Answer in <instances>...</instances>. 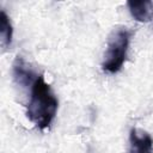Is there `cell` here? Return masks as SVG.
Listing matches in <instances>:
<instances>
[{
	"instance_id": "obj_1",
	"label": "cell",
	"mask_w": 153,
	"mask_h": 153,
	"mask_svg": "<svg viewBox=\"0 0 153 153\" xmlns=\"http://www.w3.org/2000/svg\"><path fill=\"white\" fill-rule=\"evenodd\" d=\"M59 102L43 75H38L31 86V96L26 106L27 118L39 129H47L57 111Z\"/></svg>"
},
{
	"instance_id": "obj_5",
	"label": "cell",
	"mask_w": 153,
	"mask_h": 153,
	"mask_svg": "<svg viewBox=\"0 0 153 153\" xmlns=\"http://www.w3.org/2000/svg\"><path fill=\"white\" fill-rule=\"evenodd\" d=\"M127 6L131 17L141 23H147L153 18V2L149 0L143 1H128Z\"/></svg>"
},
{
	"instance_id": "obj_6",
	"label": "cell",
	"mask_w": 153,
	"mask_h": 153,
	"mask_svg": "<svg viewBox=\"0 0 153 153\" xmlns=\"http://www.w3.org/2000/svg\"><path fill=\"white\" fill-rule=\"evenodd\" d=\"M12 35H13V29H12L10 18L5 13V11H1L0 13V37H1L2 48H7L11 44Z\"/></svg>"
},
{
	"instance_id": "obj_4",
	"label": "cell",
	"mask_w": 153,
	"mask_h": 153,
	"mask_svg": "<svg viewBox=\"0 0 153 153\" xmlns=\"http://www.w3.org/2000/svg\"><path fill=\"white\" fill-rule=\"evenodd\" d=\"M12 72H13V78L16 82L23 87H26L29 85L32 86L36 79L38 78V75H36L32 68L20 56H17V59L14 60Z\"/></svg>"
},
{
	"instance_id": "obj_2",
	"label": "cell",
	"mask_w": 153,
	"mask_h": 153,
	"mask_svg": "<svg viewBox=\"0 0 153 153\" xmlns=\"http://www.w3.org/2000/svg\"><path fill=\"white\" fill-rule=\"evenodd\" d=\"M131 32L126 26H120L112 30L108 38L106 50L102 63L103 71L108 73H117L127 59V53L130 43Z\"/></svg>"
},
{
	"instance_id": "obj_3",
	"label": "cell",
	"mask_w": 153,
	"mask_h": 153,
	"mask_svg": "<svg viewBox=\"0 0 153 153\" xmlns=\"http://www.w3.org/2000/svg\"><path fill=\"white\" fill-rule=\"evenodd\" d=\"M128 153H153V140L146 131L133 128L129 135Z\"/></svg>"
}]
</instances>
